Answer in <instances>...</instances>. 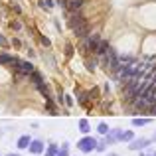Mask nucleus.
<instances>
[{"instance_id":"obj_6","label":"nucleus","mask_w":156,"mask_h":156,"mask_svg":"<svg viewBox=\"0 0 156 156\" xmlns=\"http://www.w3.org/2000/svg\"><path fill=\"white\" fill-rule=\"evenodd\" d=\"M28 144H30V138H28V136H22V138H20V142H18L20 148H26Z\"/></svg>"},{"instance_id":"obj_7","label":"nucleus","mask_w":156,"mask_h":156,"mask_svg":"<svg viewBox=\"0 0 156 156\" xmlns=\"http://www.w3.org/2000/svg\"><path fill=\"white\" fill-rule=\"evenodd\" d=\"M32 81H34V83H40V73H32Z\"/></svg>"},{"instance_id":"obj_3","label":"nucleus","mask_w":156,"mask_h":156,"mask_svg":"<svg viewBox=\"0 0 156 156\" xmlns=\"http://www.w3.org/2000/svg\"><path fill=\"white\" fill-rule=\"evenodd\" d=\"M79 146L83 150H89V148H93V146H95V140H93V138H91V140H89V138H85V140H81Z\"/></svg>"},{"instance_id":"obj_5","label":"nucleus","mask_w":156,"mask_h":156,"mask_svg":"<svg viewBox=\"0 0 156 156\" xmlns=\"http://www.w3.org/2000/svg\"><path fill=\"white\" fill-rule=\"evenodd\" d=\"M107 50H109V44H107V42H99V48H97V53H105Z\"/></svg>"},{"instance_id":"obj_2","label":"nucleus","mask_w":156,"mask_h":156,"mask_svg":"<svg viewBox=\"0 0 156 156\" xmlns=\"http://www.w3.org/2000/svg\"><path fill=\"white\" fill-rule=\"evenodd\" d=\"M83 2H85V0H67V8L73 10V12H77L81 6H83Z\"/></svg>"},{"instance_id":"obj_8","label":"nucleus","mask_w":156,"mask_h":156,"mask_svg":"<svg viewBox=\"0 0 156 156\" xmlns=\"http://www.w3.org/2000/svg\"><path fill=\"white\" fill-rule=\"evenodd\" d=\"M32 150H34V152H40V150H42V144H34V146H32Z\"/></svg>"},{"instance_id":"obj_4","label":"nucleus","mask_w":156,"mask_h":156,"mask_svg":"<svg viewBox=\"0 0 156 156\" xmlns=\"http://www.w3.org/2000/svg\"><path fill=\"white\" fill-rule=\"evenodd\" d=\"M18 67H20V71H22V73H30L32 71V65L30 63H18Z\"/></svg>"},{"instance_id":"obj_1","label":"nucleus","mask_w":156,"mask_h":156,"mask_svg":"<svg viewBox=\"0 0 156 156\" xmlns=\"http://www.w3.org/2000/svg\"><path fill=\"white\" fill-rule=\"evenodd\" d=\"M69 28H71L73 32H75L79 38H83V36H87V30H89V26H87V20L83 18V16L79 14V12H75V14L69 18Z\"/></svg>"}]
</instances>
